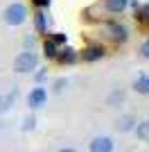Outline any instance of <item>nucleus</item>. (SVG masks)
I'll return each mask as SVG.
<instances>
[{
  "mask_svg": "<svg viewBox=\"0 0 149 152\" xmlns=\"http://www.w3.org/2000/svg\"><path fill=\"white\" fill-rule=\"evenodd\" d=\"M36 64H38L36 52L23 50L18 57L14 59V70H16V73H32V70H36Z\"/></svg>",
  "mask_w": 149,
  "mask_h": 152,
  "instance_id": "obj_1",
  "label": "nucleus"
},
{
  "mask_svg": "<svg viewBox=\"0 0 149 152\" xmlns=\"http://www.w3.org/2000/svg\"><path fill=\"white\" fill-rule=\"evenodd\" d=\"M5 23L7 25H23L25 20H27V9H25V5H20V2H12V5L5 9Z\"/></svg>",
  "mask_w": 149,
  "mask_h": 152,
  "instance_id": "obj_2",
  "label": "nucleus"
},
{
  "mask_svg": "<svg viewBox=\"0 0 149 152\" xmlns=\"http://www.w3.org/2000/svg\"><path fill=\"white\" fill-rule=\"evenodd\" d=\"M104 32H106V37L111 39V41H115V43H124L127 39H129V30L122 25V23H106L104 25Z\"/></svg>",
  "mask_w": 149,
  "mask_h": 152,
  "instance_id": "obj_3",
  "label": "nucleus"
},
{
  "mask_svg": "<svg viewBox=\"0 0 149 152\" xmlns=\"http://www.w3.org/2000/svg\"><path fill=\"white\" fill-rule=\"evenodd\" d=\"M104 55H106V50H104V45H99V43L86 45V48L79 52V57L84 59V61H99V59H104Z\"/></svg>",
  "mask_w": 149,
  "mask_h": 152,
  "instance_id": "obj_4",
  "label": "nucleus"
},
{
  "mask_svg": "<svg viewBox=\"0 0 149 152\" xmlns=\"http://www.w3.org/2000/svg\"><path fill=\"white\" fill-rule=\"evenodd\" d=\"M45 100H48V91H45L43 86H34V89L30 91V95H27V104H30V109L43 107Z\"/></svg>",
  "mask_w": 149,
  "mask_h": 152,
  "instance_id": "obj_5",
  "label": "nucleus"
},
{
  "mask_svg": "<svg viewBox=\"0 0 149 152\" xmlns=\"http://www.w3.org/2000/svg\"><path fill=\"white\" fill-rule=\"evenodd\" d=\"M88 150L90 152H111L113 150V139L111 136H95L88 143Z\"/></svg>",
  "mask_w": 149,
  "mask_h": 152,
  "instance_id": "obj_6",
  "label": "nucleus"
},
{
  "mask_svg": "<svg viewBox=\"0 0 149 152\" xmlns=\"http://www.w3.org/2000/svg\"><path fill=\"white\" fill-rule=\"evenodd\" d=\"M79 59V52L74 50V48H70V45H63V48H59V52H56V61L59 64H74Z\"/></svg>",
  "mask_w": 149,
  "mask_h": 152,
  "instance_id": "obj_7",
  "label": "nucleus"
},
{
  "mask_svg": "<svg viewBox=\"0 0 149 152\" xmlns=\"http://www.w3.org/2000/svg\"><path fill=\"white\" fill-rule=\"evenodd\" d=\"M129 5V0H104V9L108 14H122Z\"/></svg>",
  "mask_w": 149,
  "mask_h": 152,
  "instance_id": "obj_8",
  "label": "nucleus"
},
{
  "mask_svg": "<svg viewBox=\"0 0 149 152\" xmlns=\"http://www.w3.org/2000/svg\"><path fill=\"white\" fill-rule=\"evenodd\" d=\"M34 25H36V32H38V34H45V32H48V16H45L41 9L34 14Z\"/></svg>",
  "mask_w": 149,
  "mask_h": 152,
  "instance_id": "obj_9",
  "label": "nucleus"
},
{
  "mask_svg": "<svg viewBox=\"0 0 149 152\" xmlns=\"http://www.w3.org/2000/svg\"><path fill=\"white\" fill-rule=\"evenodd\" d=\"M133 132H136V136H138L140 141L149 143V121H142V123H138Z\"/></svg>",
  "mask_w": 149,
  "mask_h": 152,
  "instance_id": "obj_10",
  "label": "nucleus"
},
{
  "mask_svg": "<svg viewBox=\"0 0 149 152\" xmlns=\"http://www.w3.org/2000/svg\"><path fill=\"white\" fill-rule=\"evenodd\" d=\"M56 52H59V45L52 43L50 39H45V41H43V55H45V59H56Z\"/></svg>",
  "mask_w": 149,
  "mask_h": 152,
  "instance_id": "obj_11",
  "label": "nucleus"
},
{
  "mask_svg": "<svg viewBox=\"0 0 149 152\" xmlns=\"http://www.w3.org/2000/svg\"><path fill=\"white\" fill-rule=\"evenodd\" d=\"M133 89H136L138 93H142V95H149V77L140 75L136 80V84H133Z\"/></svg>",
  "mask_w": 149,
  "mask_h": 152,
  "instance_id": "obj_12",
  "label": "nucleus"
},
{
  "mask_svg": "<svg viewBox=\"0 0 149 152\" xmlns=\"http://www.w3.org/2000/svg\"><path fill=\"white\" fill-rule=\"evenodd\" d=\"M14 98H16V93H7V95H0V114H5L7 109L14 104Z\"/></svg>",
  "mask_w": 149,
  "mask_h": 152,
  "instance_id": "obj_13",
  "label": "nucleus"
},
{
  "mask_svg": "<svg viewBox=\"0 0 149 152\" xmlns=\"http://www.w3.org/2000/svg\"><path fill=\"white\" fill-rule=\"evenodd\" d=\"M136 20H140V23H149V2L145 7H138V9H136Z\"/></svg>",
  "mask_w": 149,
  "mask_h": 152,
  "instance_id": "obj_14",
  "label": "nucleus"
},
{
  "mask_svg": "<svg viewBox=\"0 0 149 152\" xmlns=\"http://www.w3.org/2000/svg\"><path fill=\"white\" fill-rule=\"evenodd\" d=\"M50 41H52V43H56L59 48H61V45H66V34H63V32H54V34L50 37Z\"/></svg>",
  "mask_w": 149,
  "mask_h": 152,
  "instance_id": "obj_15",
  "label": "nucleus"
},
{
  "mask_svg": "<svg viewBox=\"0 0 149 152\" xmlns=\"http://www.w3.org/2000/svg\"><path fill=\"white\" fill-rule=\"evenodd\" d=\"M131 123H133V118H131V116H124L122 121L118 123V129H122V132H127V129H131Z\"/></svg>",
  "mask_w": 149,
  "mask_h": 152,
  "instance_id": "obj_16",
  "label": "nucleus"
},
{
  "mask_svg": "<svg viewBox=\"0 0 149 152\" xmlns=\"http://www.w3.org/2000/svg\"><path fill=\"white\" fill-rule=\"evenodd\" d=\"M140 52H142V57H145V59H149V39H147V41H145V43H142V48H140Z\"/></svg>",
  "mask_w": 149,
  "mask_h": 152,
  "instance_id": "obj_17",
  "label": "nucleus"
},
{
  "mask_svg": "<svg viewBox=\"0 0 149 152\" xmlns=\"http://www.w3.org/2000/svg\"><path fill=\"white\" fill-rule=\"evenodd\" d=\"M34 5H36L38 9H45V7L50 5V0H34Z\"/></svg>",
  "mask_w": 149,
  "mask_h": 152,
  "instance_id": "obj_18",
  "label": "nucleus"
},
{
  "mask_svg": "<svg viewBox=\"0 0 149 152\" xmlns=\"http://www.w3.org/2000/svg\"><path fill=\"white\" fill-rule=\"evenodd\" d=\"M23 129H25V132H27V129H34V118H27L25 125H23Z\"/></svg>",
  "mask_w": 149,
  "mask_h": 152,
  "instance_id": "obj_19",
  "label": "nucleus"
},
{
  "mask_svg": "<svg viewBox=\"0 0 149 152\" xmlns=\"http://www.w3.org/2000/svg\"><path fill=\"white\" fill-rule=\"evenodd\" d=\"M43 80H45V70H38L36 73V82H43Z\"/></svg>",
  "mask_w": 149,
  "mask_h": 152,
  "instance_id": "obj_20",
  "label": "nucleus"
},
{
  "mask_svg": "<svg viewBox=\"0 0 149 152\" xmlns=\"http://www.w3.org/2000/svg\"><path fill=\"white\" fill-rule=\"evenodd\" d=\"M63 86H66V82H63V80H59V82H56V91H61Z\"/></svg>",
  "mask_w": 149,
  "mask_h": 152,
  "instance_id": "obj_21",
  "label": "nucleus"
},
{
  "mask_svg": "<svg viewBox=\"0 0 149 152\" xmlns=\"http://www.w3.org/2000/svg\"><path fill=\"white\" fill-rule=\"evenodd\" d=\"M59 152H74L72 148H63V150H59Z\"/></svg>",
  "mask_w": 149,
  "mask_h": 152,
  "instance_id": "obj_22",
  "label": "nucleus"
}]
</instances>
